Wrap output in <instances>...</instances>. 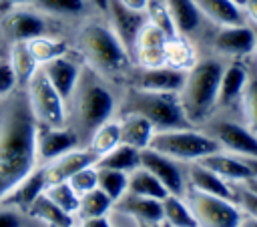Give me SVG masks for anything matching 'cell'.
Returning a JSON list of instances; mask_svg holds the SVG:
<instances>
[{"label": "cell", "instance_id": "6da1fadb", "mask_svg": "<svg viewBox=\"0 0 257 227\" xmlns=\"http://www.w3.org/2000/svg\"><path fill=\"white\" fill-rule=\"evenodd\" d=\"M36 119L24 88L0 98V199L36 167Z\"/></svg>", "mask_w": 257, "mask_h": 227}, {"label": "cell", "instance_id": "7a4b0ae2", "mask_svg": "<svg viewBox=\"0 0 257 227\" xmlns=\"http://www.w3.org/2000/svg\"><path fill=\"white\" fill-rule=\"evenodd\" d=\"M74 50L84 64L106 80H124L133 60L106 20L98 16L84 18L74 34Z\"/></svg>", "mask_w": 257, "mask_h": 227}, {"label": "cell", "instance_id": "3957f363", "mask_svg": "<svg viewBox=\"0 0 257 227\" xmlns=\"http://www.w3.org/2000/svg\"><path fill=\"white\" fill-rule=\"evenodd\" d=\"M66 106H68V127H72L76 135L82 139V137H90V133L98 125L112 119L116 108V96L110 90L108 80L84 64Z\"/></svg>", "mask_w": 257, "mask_h": 227}, {"label": "cell", "instance_id": "277c9868", "mask_svg": "<svg viewBox=\"0 0 257 227\" xmlns=\"http://www.w3.org/2000/svg\"><path fill=\"white\" fill-rule=\"evenodd\" d=\"M225 62L219 56H199V60L187 70L179 100L187 121L193 127H201L215 115L217 90Z\"/></svg>", "mask_w": 257, "mask_h": 227}, {"label": "cell", "instance_id": "5b68a950", "mask_svg": "<svg viewBox=\"0 0 257 227\" xmlns=\"http://www.w3.org/2000/svg\"><path fill=\"white\" fill-rule=\"evenodd\" d=\"M118 108L120 112L143 115L155 127V131L193 127L183 112L179 92H157V90H143V88L126 86Z\"/></svg>", "mask_w": 257, "mask_h": 227}, {"label": "cell", "instance_id": "8992f818", "mask_svg": "<svg viewBox=\"0 0 257 227\" xmlns=\"http://www.w3.org/2000/svg\"><path fill=\"white\" fill-rule=\"evenodd\" d=\"M149 147L177 163H195L215 151H221L217 141L199 127L155 131Z\"/></svg>", "mask_w": 257, "mask_h": 227}, {"label": "cell", "instance_id": "52a82bcc", "mask_svg": "<svg viewBox=\"0 0 257 227\" xmlns=\"http://www.w3.org/2000/svg\"><path fill=\"white\" fill-rule=\"evenodd\" d=\"M24 90H26L28 104H30V110H32L36 123L48 125V127H66L68 125V106L40 66L34 72V76L28 80Z\"/></svg>", "mask_w": 257, "mask_h": 227}, {"label": "cell", "instance_id": "ba28073f", "mask_svg": "<svg viewBox=\"0 0 257 227\" xmlns=\"http://www.w3.org/2000/svg\"><path fill=\"white\" fill-rule=\"evenodd\" d=\"M185 199L193 211L197 227H239L243 211L235 201L201 193L193 187L187 191Z\"/></svg>", "mask_w": 257, "mask_h": 227}, {"label": "cell", "instance_id": "9c48e42d", "mask_svg": "<svg viewBox=\"0 0 257 227\" xmlns=\"http://www.w3.org/2000/svg\"><path fill=\"white\" fill-rule=\"evenodd\" d=\"M199 129L211 135L221 147V151H227L243 159H257V135L249 131L241 121L213 115Z\"/></svg>", "mask_w": 257, "mask_h": 227}, {"label": "cell", "instance_id": "30bf717a", "mask_svg": "<svg viewBox=\"0 0 257 227\" xmlns=\"http://www.w3.org/2000/svg\"><path fill=\"white\" fill-rule=\"evenodd\" d=\"M0 34L6 44L10 42H26L40 34L50 32V18L38 12L30 4L22 6H6L0 14Z\"/></svg>", "mask_w": 257, "mask_h": 227}, {"label": "cell", "instance_id": "8fae6325", "mask_svg": "<svg viewBox=\"0 0 257 227\" xmlns=\"http://www.w3.org/2000/svg\"><path fill=\"white\" fill-rule=\"evenodd\" d=\"M209 36L213 56L227 60H243L255 50V32L251 22L241 26H213Z\"/></svg>", "mask_w": 257, "mask_h": 227}, {"label": "cell", "instance_id": "7c38bea8", "mask_svg": "<svg viewBox=\"0 0 257 227\" xmlns=\"http://www.w3.org/2000/svg\"><path fill=\"white\" fill-rule=\"evenodd\" d=\"M104 20L112 28V32L116 34V38L120 40V44L124 46V50L128 52V56L133 60L135 42H137V36L141 32L143 24L147 22V14L124 6L118 0H108L106 10H104Z\"/></svg>", "mask_w": 257, "mask_h": 227}, {"label": "cell", "instance_id": "4fadbf2b", "mask_svg": "<svg viewBox=\"0 0 257 227\" xmlns=\"http://www.w3.org/2000/svg\"><path fill=\"white\" fill-rule=\"evenodd\" d=\"M185 70L171 68L167 64L155 68L135 66L128 70L124 82L126 86L143 88V90H157V92H179L185 82Z\"/></svg>", "mask_w": 257, "mask_h": 227}, {"label": "cell", "instance_id": "5bb4252c", "mask_svg": "<svg viewBox=\"0 0 257 227\" xmlns=\"http://www.w3.org/2000/svg\"><path fill=\"white\" fill-rule=\"evenodd\" d=\"M80 137L72 127H48L36 123V163L46 165L78 147Z\"/></svg>", "mask_w": 257, "mask_h": 227}, {"label": "cell", "instance_id": "9a60e30c", "mask_svg": "<svg viewBox=\"0 0 257 227\" xmlns=\"http://www.w3.org/2000/svg\"><path fill=\"white\" fill-rule=\"evenodd\" d=\"M82 66H84V60L80 58V54L76 50L40 64V68L44 70V74L48 76L52 86L58 90V94L64 98V102H68V98L72 96V90L80 78Z\"/></svg>", "mask_w": 257, "mask_h": 227}, {"label": "cell", "instance_id": "2e32d148", "mask_svg": "<svg viewBox=\"0 0 257 227\" xmlns=\"http://www.w3.org/2000/svg\"><path fill=\"white\" fill-rule=\"evenodd\" d=\"M247 82V60H229L225 62L221 80H219V90H217V112L231 110L233 106H239L241 94Z\"/></svg>", "mask_w": 257, "mask_h": 227}, {"label": "cell", "instance_id": "e0dca14e", "mask_svg": "<svg viewBox=\"0 0 257 227\" xmlns=\"http://www.w3.org/2000/svg\"><path fill=\"white\" fill-rule=\"evenodd\" d=\"M141 167H145L151 175H155L161 185L167 189V193L171 195H185V177L177 165V161L153 151L151 147L141 151Z\"/></svg>", "mask_w": 257, "mask_h": 227}, {"label": "cell", "instance_id": "ac0fdd59", "mask_svg": "<svg viewBox=\"0 0 257 227\" xmlns=\"http://www.w3.org/2000/svg\"><path fill=\"white\" fill-rule=\"evenodd\" d=\"M96 159H98V155L92 153L88 147H86V149L74 147L72 151H68V153L56 157L54 161L42 165V169H44V177H46V187L52 185V183L68 181L76 171L94 165Z\"/></svg>", "mask_w": 257, "mask_h": 227}, {"label": "cell", "instance_id": "d6986e66", "mask_svg": "<svg viewBox=\"0 0 257 227\" xmlns=\"http://www.w3.org/2000/svg\"><path fill=\"white\" fill-rule=\"evenodd\" d=\"M197 163H201L203 167L211 169L215 175H219L221 179H225L227 183H243L245 179H249L253 173V169L249 167V163L243 159V157H237V155H231L227 151H215L203 159H199Z\"/></svg>", "mask_w": 257, "mask_h": 227}, {"label": "cell", "instance_id": "ffe728a7", "mask_svg": "<svg viewBox=\"0 0 257 227\" xmlns=\"http://www.w3.org/2000/svg\"><path fill=\"white\" fill-rule=\"evenodd\" d=\"M46 189V177H44V169L42 165H36L22 181H18L2 199L0 205L4 207H18L26 213V209L30 207V203Z\"/></svg>", "mask_w": 257, "mask_h": 227}, {"label": "cell", "instance_id": "44dd1931", "mask_svg": "<svg viewBox=\"0 0 257 227\" xmlns=\"http://www.w3.org/2000/svg\"><path fill=\"white\" fill-rule=\"evenodd\" d=\"M165 4H167V10H169V16L173 20L177 34H183L193 40L207 24L195 0H165Z\"/></svg>", "mask_w": 257, "mask_h": 227}, {"label": "cell", "instance_id": "7402d4cb", "mask_svg": "<svg viewBox=\"0 0 257 227\" xmlns=\"http://www.w3.org/2000/svg\"><path fill=\"white\" fill-rule=\"evenodd\" d=\"M205 20L213 26H241L247 24V12L237 0H195Z\"/></svg>", "mask_w": 257, "mask_h": 227}, {"label": "cell", "instance_id": "603a6c76", "mask_svg": "<svg viewBox=\"0 0 257 227\" xmlns=\"http://www.w3.org/2000/svg\"><path fill=\"white\" fill-rule=\"evenodd\" d=\"M112 207L128 217H133L135 221L163 223V203L153 197H143V195L126 191L112 203Z\"/></svg>", "mask_w": 257, "mask_h": 227}, {"label": "cell", "instance_id": "cb8c5ba5", "mask_svg": "<svg viewBox=\"0 0 257 227\" xmlns=\"http://www.w3.org/2000/svg\"><path fill=\"white\" fill-rule=\"evenodd\" d=\"M30 6H34L44 16L56 18V20H80L82 22L84 18H88V14L96 12L92 6V0H32Z\"/></svg>", "mask_w": 257, "mask_h": 227}, {"label": "cell", "instance_id": "d4e9b609", "mask_svg": "<svg viewBox=\"0 0 257 227\" xmlns=\"http://www.w3.org/2000/svg\"><path fill=\"white\" fill-rule=\"evenodd\" d=\"M189 185L201 193H209V195H217L223 199H231L235 201V189L231 183H227L225 179H221L219 175H215L211 169L203 167L201 163H189ZM237 203V201H235Z\"/></svg>", "mask_w": 257, "mask_h": 227}, {"label": "cell", "instance_id": "484cf974", "mask_svg": "<svg viewBox=\"0 0 257 227\" xmlns=\"http://www.w3.org/2000/svg\"><path fill=\"white\" fill-rule=\"evenodd\" d=\"M118 125H120V143L131 145L139 151L149 147V143L153 139V133H155V127L143 115L120 112Z\"/></svg>", "mask_w": 257, "mask_h": 227}, {"label": "cell", "instance_id": "4316f807", "mask_svg": "<svg viewBox=\"0 0 257 227\" xmlns=\"http://www.w3.org/2000/svg\"><path fill=\"white\" fill-rule=\"evenodd\" d=\"M199 60V50L195 46V42L183 34H175L169 36L165 42V62L171 68L177 70H189L195 62Z\"/></svg>", "mask_w": 257, "mask_h": 227}, {"label": "cell", "instance_id": "83f0119b", "mask_svg": "<svg viewBox=\"0 0 257 227\" xmlns=\"http://www.w3.org/2000/svg\"><path fill=\"white\" fill-rule=\"evenodd\" d=\"M253 56V54H251ZM251 56H247V82L241 94V102H239V110H241V123L253 131L257 135V60H251Z\"/></svg>", "mask_w": 257, "mask_h": 227}, {"label": "cell", "instance_id": "f1b7e54d", "mask_svg": "<svg viewBox=\"0 0 257 227\" xmlns=\"http://www.w3.org/2000/svg\"><path fill=\"white\" fill-rule=\"evenodd\" d=\"M26 46H28L30 54L34 56V60L38 64H44V62H48V60H52L56 56H62V54H68V52L74 50V46L68 40H64V38H60L56 34L34 36L30 40H26Z\"/></svg>", "mask_w": 257, "mask_h": 227}, {"label": "cell", "instance_id": "f546056e", "mask_svg": "<svg viewBox=\"0 0 257 227\" xmlns=\"http://www.w3.org/2000/svg\"><path fill=\"white\" fill-rule=\"evenodd\" d=\"M6 58L16 74V80H18V88H24L28 84V80L34 76V72L38 70V62L34 60V56L30 54L26 42L18 40V42H10L8 44V50H6Z\"/></svg>", "mask_w": 257, "mask_h": 227}, {"label": "cell", "instance_id": "4dcf8cb0", "mask_svg": "<svg viewBox=\"0 0 257 227\" xmlns=\"http://www.w3.org/2000/svg\"><path fill=\"white\" fill-rule=\"evenodd\" d=\"M139 165H141V151L131 145H124V143H118L108 153L100 155L94 163V167L114 169V171H122V173H131Z\"/></svg>", "mask_w": 257, "mask_h": 227}, {"label": "cell", "instance_id": "1f68e13d", "mask_svg": "<svg viewBox=\"0 0 257 227\" xmlns=\"http://www.w3.org/2000/svg\"><path fill=\"white\" fill-rule=\"evenodd\" d=\"M26 213L30 217L42 221L48 227H66V225H72V215L64 213L56 203H52L44 195V191L30 203V207L26 209Z\"/></svg>", "mask_w": 257, "mask_h": 227}, {"label": "cell", "instance_id": "d6a6232c", "mask_svg": "<svg viewBox=\"0 0 257 227\" xmlns=\"http://www.w3.org/2000/svg\"><path fill=\"white\" fill-rule=\"evenodd\" d=\"M126 191L131 193H137V195H143V197H153V199H159L163 201L169 193L167 189L161 185V181L151 175L145 167H137L128 173V183H126Z\"/></svg>", "mask_w": 257, "mask_h": 227}, {"label": "cell", "instance_id": "836d02e7", "mask_svg": "<svg viewBox=\"0 0 257 227\" xmlns=\"http://www.w3.org/2000/svg\"><path fill=\"white\" fill-rule=\"evenodd\" d=\"M118 143H120V125H118V119L104 121L88 137V149L92 153H96L98 157L104 155V153H108L110 149H114Z\"/></svg>", "mask_w": 257, "mask_h": 227}, {"label": "cell", "instance_id": "e575fe53", "mask_svg": "<svg viewBox=\"0 0 257 227\" xmlns=\"http://www.w3.org/2000/svg\"><path fill=\"white\" fill-rule=\"evenodd\" d=\"M161 203H163V221L169 223V227H197L191 207L179 195L169 193Z\"/></svg>", "mask_w": 257, "mask_h": 227}, {"label": "cell", "instance_id": "d590c367", "mask_svg": "<svg viewBox=\"0 0 257 227\" xmlns=\"http://www.w3.org/2000/svg\"><path fill=\"white\" fill-rule=\"evenodd\" d=\"M98 169V183L96 187L114 203L120 195L126 193V183H128V173L114 171V169Z\"/></svg>", "mask_w": 257, "mask_h": 227}, {"label": "cell", "instance_id": "8d00e7d4", "mask_svg": "<svg viewBox=\"0 0 257 227\" xmlns=\"http://www.w3.org/2000/svg\"><path fill=\"white\" fill-rule=\"evenodd\" d=\"M44 195L56 203L64 213L68 215H74L78 211V203H80V197L72 191V187L68 185V181H60V183H52L44 189Z\"/></svg>", "mask_w": 257, "mask_h": 227}, {"label": "cell", "instance_id": "74e56055", "mask_svg": "<svg viewBox=\"0 0 257 227\" xmlns=\"http://www.w3.org/2000/svg\"><path fill=\"white\" fill-rule=\"evenodd\" d=\"M110 209H112V201L96 187V189H92V191H88V193H84L80 197V203H78V211L76 213L82 219H86V217L106 215Z\"/></svg>", "mask_w": 257, "mask_h": 227}, {"label": "cell", "instance_id": "f35d334b", "mask_svg": "<svg viewBox=\"0 0 257 227\" xmlns=\"http://www.w3.org/2000/svg\"><path fill=\"white\" fill-rule=\"evenodd\" d=\"M145 14H147V20L155 26H159L167 36H175V26H173V20L169 16V10H167V4L165 0H149L147 2V8H145Z\"/></svg>", "mask_w": 257, "mask_h": 227}, {"label": "cell", "instance_id": "ab89813d", "mask_svg": "<svg viewBox=\"0 0 257 227\" xmlns=\"http://www.w3.org/2000/svg\"><path fill=\"white\" fill-rule=\"evenodd\" d=\"M96 183H98V169H96L94 165L76 171V173L68 179V185L72 187V191H74L78 197H82L84 193L96 189Z\"/></svg>", "mask_w": 257, "mask_h": 227}, {"label": "cell", "instance_id": "60d3db41", "mask_svg": "<svg viewBox=\"0 0 257 227\" xmlns=\"http://www.w3.org/2000/svg\"><path fill=\"white\" fill-rule=\"evenodd\" d=\"M18 88V80H16V74L8 62L6 56H0V98L2 96H8L10 92H14Z\"/></svg>", "mask_w": 257, "mask_h": 227}, {"label": "cell", "instance_id": "b9f144b4", "mask_svg": "<svg viewBox=\"0 0 257 227\" xmlns=\"http://www.w3.org/2000/svg\"><path fill=\"white\" fill-rule=\"evenodd\" d=\"M235 201H237V205L241 207L243 213H247L251 217H257V195H253L251 191H247L241 185H237V189H235Z\"/></svg>", "mask_w": 257, "mask_h": 227}, {"label": "cell", "instance_id": "7bdbcfd3", "mask_svg": "<svg viewBox=\"0 0 257 227\" xmlns=\"http://www.w3.org/2000/svg\"><path fill=\"white\" fill-rule=\"evenodd\" d=\"M0 227H20V217L10 207L0 209Z\"/></svg>", "mask_w": 257, "mask_h": 227}, {"label": "cell", "instance_id": "ee69618b", "mask_svg": "<svg viewBox=\"0 0 257 227\" xmlns=\"http://www.w3.org/2000/svg\"><path fill=\"white\" fill-rule=\"evenodd\" d=\"M80 227H110V221L106 219V215L100 217H86L80 221Z\"/></svg>", "mask_w": 257, "mask_h": 227}, {"label": "cell", "instance_id": "f6af8a7d", "mask_svg": "<svg viewBox=\"0 0 257 227\" xmlns=\"http://www.w3.org/2000/svg\"><path fill=\"white\" fill-rule=\"evenodd\" d=\"M241 6L247 12V18L257 24V0H241Z\"/></svg>", "mask_w": 257, "mask_h": 227}, {"label": "cell", "instance_id": "bcb514c9", "mask_svg": "<svg viewBox=\"0 0 257 227\" xmlns=\"http://www.w3.org/2000/svg\"><path fill=\"white\" fill-rule=\"evenodd\" d=\"M118 2L124 4V6H128V8H133V10H141V12H145L149 0H118Z\"/></svg>", "mask_w": 257, "mask_h": 227}, {"label": "cell", "instance_id": "7dc6e473", "mask_svg": "<svg viewBox=\"0 0 257 227\" xmlns=\"http://www.w3.org/2000/svg\"><path fill=\"white\" fill-rule=\"evenodd\" d=\"M239 227H257V217H251V215L243 213V217L239 221Z\"/></svg>", "mask_w": 257, "mask_h": 227}, {"label": "cell", "instance_id": "c3c4849f", "mask_svg": "<svg viewBox=\"0 0 257 227\" xmlns=\"http://www.w3.org/2000/svg\"><path fill=\"white\" fill-rule=\"evenodd\" d=\"M32 0H0L2 6H22V4H30Z\"/></svg>", "mask_w": 257, "mask_h": 227}, {"label": "cell", "instance_id": "681fc988", "mask_svg": "<svg viewBox=\"0 0 257 227\" xmlns=\"http://www.w3.org/2000/svg\"><path fill=\"white\" fill-rule=\"evenodd\" d=\"M249 22H251V20H249ZM251 26H253V32H255V50H253V56H255V60H257V24L251 22Z\"/></svg>", "mask_w": 257, "mask_h": 227}, {"label": "cell", "instance_id": "f907efd6", "mask_svg": "<svg viewBox=\"0 0 257 227\" xmlns=\"http://www.w3.org/2000/svg\"><path fill=\"white\" fill-rule=\"evenodd\" d=\"M137 227H161V223H147V221H137Z\"/></svg>", "mask_w": 257, "mask_h": 227}, {"label": "cell", "instance_id": "816d5d0a", "mask_svg": "<svg viewBox=\"0 0 257 227\" xmlns=\"http://www.w3.org/2000/svg\"><path fill=\"white\" fill-rule=\"evenodd\" d=\"M245 161L249 163V167H251V169H253V173L257 175V159H245Z\"/></svg>", "mask_w": 257, "mask_h": 227}, {"label": "cell", "instance_id": "f5cc1de1", "mask_svg": "<svg viewBox=\"0 0 257 227\" xmlns=\"http://www.w3.org/2000/svg\"><path fill=\"white\" fill-rule=\"evenodd\" d=\"M4 8H6V6H2V4H0V14H2V10H4ZM0 40L4 42V38H2V34H0ZM4 44H6V42H4ZM6 46H8V44H6Z\"/></svg>", "mask_w": 257, "mask_h": 227}, {"label": "cell", "instance_id": "db71d44e", "mask_svg": "<svg viewBox=\"0 0 257 227\" xmlns=\"http://www.w3.org/2000/svg\"><path fill=\"white\" fill-rule=\"evenodd\" d=\"M66 227H72V225H66Z\"/></svg>", "mask_w": 257, "mask_h": 227}]
</instances>
